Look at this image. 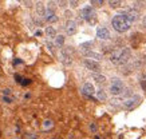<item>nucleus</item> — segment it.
<instances>
[{"label":"nucleus","mask_w":146,"mask_h":139,"mask_svg":"<svg viewBox=\"0 0 146 139\" xmlns=\"http://www.w3.org/2000/svg\"><path fill=\"white\" fill-rule=\"evenodd\" d=\"M130 58V51L127 48H119V49H115L113 51V54L110 55V60L111 63H114V64H125V63L129 60Z\"/></svg>","instance_id":"nucleus-1"},{"label":"nucleus","mask_w":146,"mask_h":139,"mask_svg":"<svg viewBox=\"0 0 146 139\" xmlns=\"http://www.w3.org/2000/svg\"><path fill=\"white\" fill-rule=\"evenodd\" d=\"M111 24H113V27L117 32H126L130 28V23H129L127 18L125 16V14L115 15L111 20Z\"/></svg>","instance_id":"nucleus-2"},{"label":"nucleus","mask_w":146,"mask_h":139,"mask_svg":"<svg viewBox=\"0 0 146 139\" xmlns=\"http://www.w3.org/2000/svg\"><path fill=\"white\" fill-rule=\"evenodd\" d=\"M141 102V96H138V95H131V96H129L123 100V107L127 108V110H133L134 107H137L138 104Z\"/></svg>","instance_id":"nucleus-3"},{"label":"nucleus","mask_w":146,"mask_h":139,"mask_svg":"<svg viewBox=\"0 0 146 139\" xmlns=\"http://www.w3.org/2000/svg\"><path fill=\"white\" fill-rule=\"evenodd\" d=\"M82 18L84 20H87L89 23H94L95 22V12L93 11L91 7H86L82 9Z\"/></svg>","instance_id":"nucleus-4"},{"label":"nucleus","mask_w":146,"mask_h":139,"mask_svg":"<svg viewBox=\"0 0 146 139\" xmlns=\"http://www.w3.org/2000/svg\"><path fill=\"white\" fill-rule=\"evenodd\" d=\"M83 64L87 70H90V71H93V72H99V70H101V66H99L97 62L90 60V59H86L83 62Z\"/></svg>","instance_id":"nucleus-5"},{"label":"nucleus","mask_w":146,"mask_h":139,"mask_svg":"<svg viewBox=\"0 0 146 139\" xmlns=\"http://www.w3.org/2000/svg\"><path fill=\"white\" fill-rule=\"evenodd\" d=\"M76 30H78V24H76V22H74V20H68V22L66 23L67 35H74V34H76Z\"/></svg>","instance_id":"nucleus-6"},{"label":"nucleus","mask_w":146,"mask_h":139,"mask_svg":"<svg viewBox=\"0 0 146 139\" xmlns=\"http://www.w3.org/2000/svg\"><path fill=\"white\" fill-rule=\"evenodd\" d=\"M82 92H83V95L91 98V95L95 92V88H94V86L91 83H84L83 87H82Z\"/></svg>","instance_id":"nucleus-7"},{"label":"nucleus","mask_w":146,"mask_h":139,"mask_svg":"<svg viewBox=\"0 0 146 139\" xmlns=\"http://www.w3.org/2000/svg\"><path fill=\"white\" fill-rule=\"evenodd\" d=\"M44 19H46V20H47L48 23H54V22H56V20H58L56 15H55V12H54L52 8H47V9H46V12H44Z\"/></svg>","instance_id":"nucleus-8"},{"label":"nucleus","mask_w":146,"mask_h":139,"mask_svg":"<svg viewBox=\"0 0 146 139\" xmlns=\"http://www.w3.org/2000/svg\"><path fill=\"white\" fill-rule=\"evenodd\" d=\"M97 36L99 38V39H102V40H106V39H109L110 38V32H109V30L105 27H99L97 30Z\"/></svg>","instance_id":"nucleus-9"},{"label":"nucleus","mask_w":146,"mask_h":139,"mask_svg":"<svg viewBox=\"0 0 146 139\" xmlns=\"http://www.w3.org/2000/svg\"><path fill=\"white\" fill-rule=\"evenodd\" d=\"M125 16L127 18L129 23H131V22H135V20H138V12L137 11H134V9H130V11H127L126 14H125Z\"/></svg>","instance_id":"nucleus-10"},{"label":"nucleus","mask_w":146,"mask_h":139,"mask_svg":"<svg viewBox=\"0 0 146 139\" xmlns=\"http://www.w3.org/2000/svg\"><path fill=\"white\" fill-rule=\"evenodd\" d=\"M110 92L111 95H121L122 92H123V86H114V84H111L110 86Z\"/></svg>","instance_id":"nucleus-11"},{"label":"nucleus","mask_w":146,"mask_h":139,"mask_svg":"<svg viewBox=\"0 0 146 139\" xmlns=\"http://www.w3.org/2000/svg\"><path fill=\"white\" fill-rule=\"evenodd\" d=\"M60 60H62V63L66 64V66H70L71 64V58H70V55L67 54V51H62V54H60Z\"/></svg>","instance_id":"nucleus-12"},{"label":"nucleus","mask_w":146,"mask_h":139,"mask_svg":"<svg viewBox=\"0 0 146 139\" xmlns=\"http://www.w3.org/2000/svg\"><path fill=\"white\" fill-rule=\"evenodd\" d=\"M46 34L48 38H55L56 36V31H55V28L54 27H47L46 28Z\"/></svg>","instance_id":"nucleus-13"},{"label":"nucleus","mask_w":146,"mask_h":139,"mask_svg":"<svg viewBox=\"0 0 146 139\" xmlns=\"http://www.w3.org/2000/svg\"><path fill=\"white\" fill-rule=\"evenodd\" d=\"M93 78L97 83H105V82H106V78L103 76V75H99V74H94Z\"/></svg>","instance_id":"nucleus-14"},{"label":"nucleus","mask_w":146,"mask_h":139,"mask_svg":"<svg viewBox=\"0 0 146 139\" xmlns=\"http://www.w3.org/2000/svg\"><path fill=\"white\" fill-rule=\"evenodd\" d=\"M91 45H93V43H91V42L83 43V44H80V49H82L84 54H86V52H89V51H90V47H91Z\"/></svg>","instance_id":"nucleus-15"},{"label":"nucleus","mask_w":146,"mask_h":139,"mask_svg":"<svg viewBox=\"0 0 146 139\" xmlns=\"http://www.w3.org/2000/svg\"><path fill=\"white\" fill-rule=\"evenodd\" d=\"M55 44L59 45V47H62L63 44H64V36L63 35H59L55 38Z\"/></svg>","instance_id":"nucleus-16"},{"label":"nucleus","mask_w":146,"mask_h":139,"mask_svg":"<svg viewBox=\"0 0 146 139\" xmlns=\"http://www.w3.org/2000/svg\"><path fill=\"white\" fill-rule=\"evenodd\" d=\"M86 56L87 58H94V59H101L102 55L101 54H97V52H93V51H89V52H86Z\"/></svg>","instance_id":"nucleus-17"},{"label":"nucleus","mask_w":146,"mask_h":139,"mask_svg":"<svg viewBox=\"0 0 146 139\" xmlns=\"http://www.w3.org/2000/svg\"><path fill=\"white\" fill-rule=\"evenodd\" d=\"M36 11H38V14H39L40 16H44L46 9H44V5L42 4V3H38V7H36Z\"/></svg>","instance_id":"nucleus-18"},{"label":"nucleus","mask_w":146,"mask_h":139,"mask_svg":"<svg viewBox=\"0 0 146 139\" xmlns=\"http://www.w3.org/2000/svg\"><path fill=\"white\" fill-rule=\"evenodd\" d=\"M97 98L99 99V100H106V94L102 90H99V91H97Z\"/></svg>","instance_id":"nucleus-19"},{"label":"nucleus","mask_w":146,"mask_h":139,"mask_svg":"<svg viewBox=\"0 0 146 139\" xmlns=\"http://www.w3.org/2000/svg\"><path fill=\"white\" fill-rule=\"evenodd\" d=\"M109 4H110V7H113V8H118L121 5V1H118V0H111V1H109Z\"/></svg>","instance_id":"nucleus-20"},{"label":"nucleus","mask_w":146,"mask_h":139,"mask_svg":"<svg viewBox=\"0 0 146 139\" xmlns=\"http://www.w3.org/2000/svg\"><path fill=\"white\" fill-rule=\"evenodd\" d=\"M111 84H114V86H123V83H122V80H121V79L114 78V79L111 80Z\"/></svg>","instance_id":"nucleus-21"},{"label":"nucleus","mask_w":146,"mask_h":139,"mask_svg":"<svg viewBox=\"0 0 146 139\" xmlns=\"http://www.w3.org/2000/svg\"><path fill=\"white\" fill-rule=\"evenodd\" d=\"M43 127H44V128H50V127H52V122L51 121H44Z\"/></svg>","instance_id":"nucleus-22"},{"label":"nucleus","mask_w":146,"mask_h":139,"mask_svg":"<svg viewBox=\"0 0 146 139\" xmlns=\"http://www.w3.org/2000/svg\"><path fill=\"white\" fill-rule=\"evenodd\" d=\"M91 4H97V5H101V4H103V1H102V0H93V1H91Z\"/></svg>","instance_id":"nucleus-23"},{"label":"nucleus","mask_w":146,"mask_h":139,"mask_svg":"<svg viewBox=\"0 0 146 139\" xmlns=\"http://www.w3.org/2000/svg\"><path fill=\"white\" fill-rule=\"evenodd\" d=\"M15 80H16V82H19V83H22L23 78L20 76V75H18V74H16V75H15Z\"/></svg>","instance_id":"nucleus-24"},{"label":"nucleus","mask_w":146,"mask_h":139,"mask_svg":"<svg viewBox=\"0 0 146 139\" xmlns=\"http://www.w3.org/2000/svg\"><path fill=\"white\" fill-rule=\"evenodd\" d=\"M30 83H31V80H30V79H23V80H22V84L23 86H27V84H30Z\"/></svg>","instance_id":"nucleus-25"},{"label":"nucleus","mask_w":146,"mask_h":139,"mask_svg":"<svg viewBox=\"0 0 146 139\" xmlns=\"http://www.w3.org/2000/svg\"><path fill=\"white\" fill-rule=\"evenodd\" d=\"M3 100H4L5 103H12V99L8 98V96H4V98H3Z\"/></svg>","instance_id":"nucleus-26"},{"label":"nucleus","mask_w":146,"mask_h":139,"mask_svg":"<svg viewBox=\"0 0 146 139\" xmlns=\"http://www.w3.org/2000/svg\"><path fill=\"white\" fill-rule=\"evenodd\" d=\"M3 94H4V96H8V95L11 94V90H9V88H5V90H3Z\"/></svg>","instance_id":"nucleus-27"},{"label":"nucleus","mask_w":146,"mask_h":139,"mask_svg":"<svg viewBox=\"0 0 146 139\" xmlns=\"http://www.w3.org/2000/svg\"><path fill=\"white\" fill-rule=\"evenodd\" d=\"M47 47H48V49L52 52L54 51V45H52V43H50V42H47Z\"/></svg>","instance_id":"nucleus-28"},{"label":"nucleus","mask_w":146,"mask_h":139,"mask_svg":"<svg viewBox=\"0 0 146 139\" xmlns=\"http://www.w3.org/2000/svg\"><path fill=\"white\" fill-rule=\"evenodd\" d=\"M70 4H71V7H74V8H75L76 5H78V1H70Z\"/></svg>","instance_id":"nucleus-29"},{"label":"nucleus","mask_w":146,"mask_h":139,"mask_svg":"<svg viewBox=\"0 0 146 139\" xmlns=\"http://www.w3.org/2000/svg\"><path fill=\"white\" fill-rule=\"evenodd\" d=\"M90 128H91L93 131H97V126H95V125H90Z\"/></svg>","instance_id":"nucleus-30"},{"label":"nucleus","mask_w":146,"mask_h":139,"mask_svg":"<svg viewBox=\"0 0 146 139\" xmlns=\"http://www.w3.org/2000/svg\"><path fill=\"white\" fill-rule=\"evenodd\" d=\"M20 63H22V60H20V59H16V60L13 62V64H20Z\"/></svg>","instance_id":"nucleus-31"},{"label":"nucleus","mask_w":146,"mask_h":139,"mask_svg":"<svg viewBox=\"0 0 146 139\" xmlns=\"http://www.w3.org/2000/svg\"><path fill=\"white\" fill-rule=\"evenodd\" d=\"M28 139H38V136H36V135H31Z\"/></svg>","instance_id":"nucleus-32"},{"label":"nucleus","mask_w":146,"mask_h":139,"mask_svg":"<svg viewBox=\"0 0 146 139\" xmlns=\"http://www.w3.org/2000/svg\"><path fill=\"white\" fill-rule=\"evenodd\" d=\"M35 35H36V36H40V35H42V32H40V31H36Z\"/></svg>","instance_id":"nucleus-33"},{"label":"nucleus","mask_w":146,"mask_h":139,"mask_svg":"<svg viewBox=\"0 0 146 139\" xmlns=\"http://www.w3.org/2000/svg\"><path fill=\"white\" fill-rule=\"evenodd\" d=\"M143 26H145V27H146V16H145V18H143Z\"/></svg>","instance_id":"nucleus-34"},{"label":"nucleus","mask_w":146,"mask_h":139,"mask_svg":"<svg viewBox=\"0 0 146 139\" xmlns=\"http://www.w3.org/2000/svg\"><path fill=\"white\" fill-rule=\"evenodd\" d=\"M145 64H146V56H145Z\"/></svg>","instance_id":"nucleus-35"}]
</instances>
